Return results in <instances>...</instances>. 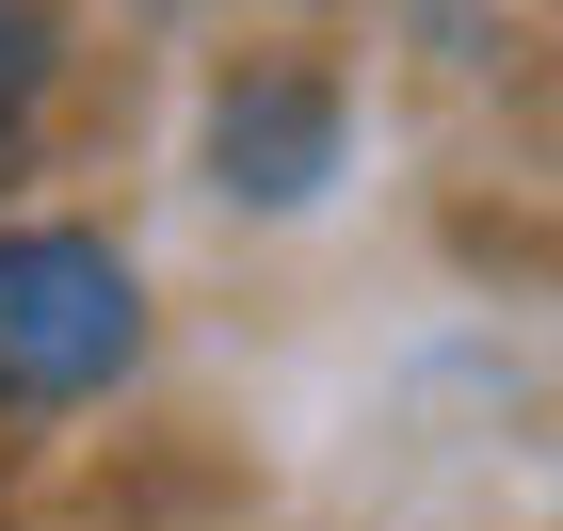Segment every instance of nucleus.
Listing matches in <instances>:
<instances>
[{
    "label": "nucleus",
    "instance_id": "nucleus-3",
    "mask_svg": "<svg viewBox=\"0 0 563 531\" xmlns=\"http://www.w3.org/2000/svg\"><path fill=\"white\" fill-rule=\"evenodd\" d=\"M48 97V0H0V130Z\"/></svg>",
    "mask_w": 563,
    "mask_h": 531
},
{
    "label": "nucleus",
    "instance_id": "nucleus-2",
    "mask_svg": "<svg viewBox=\"0 0 563 531\" xmlns=\"http://www.w3.org/2000/svg\"><path fill=\"white\" fill-rule=\"evenodd\" d=\"M210 162H225V193L290 210V193L339 177V97H322V81H242V97L210 113Z\"/></svg>",
    "mask_w": 563,
    "mask_h": 531
},
{
    "label": "nucleus",
    "instance_id": "nucleus-1",
    "mask_svg": "<svg viewBox=\"0 0 563 531\" xmlns=\"http://www.w3.org/2000/svg\"><path fill=\"white\" fill-rule=\"evenodd\" d=\"M145 354V290L81 225H16L0 242V402H81Z\"/></svg>",
    "mask_w": 563,
    "mask_h": 531
}]
</instances>
